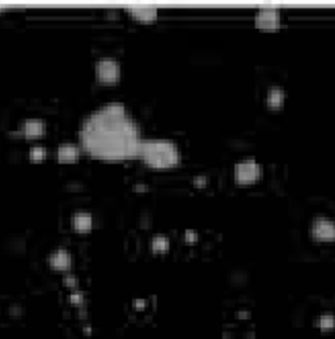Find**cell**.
I'll use <instances>...</instances> for the list:
<instances>
[{"label": "cell", "instance_id": "6da1fadb", "mask_svg": "<svg viewBox=\"0 0 335 339\" xmlns=\"http://www.w3.org/2000/svg\"><path fill=\"white\" fill-rule=\"evenodd\" d=\"M80 143L89 156L106 163L139 159L143 144L141 128L124 104L107 102L84 119Z\"/></svg>", "mask_w": 335, "mask_h": 339}, {"label": "cell", "instance_id": "7a4b0ae2", "mask_svg": "<svg viewBox=\"0 0 335 339\" xmlns=\"http://www.w3.org/2000/svg\"><path fill=\"white\" fill-rule=\"evenodd\" d=\"M139 159L148 168L167 170L181 164L182 154L174 141L168 139H144L139 152Z\"/></svg>", "mask_w": 335, "mask_h": 339}, {"label": "cell", "instance_id": "3957f363", "mask_svg": "<svg viewBox=\"0 0 335 339\" xmlns=\"http://www.w3.org/2000/svg\"><path fill=\"white\" fill-rule=\"evenodd\" d=\"M121 75H122L121 64L113 58H102L94 64V76L98 83L113 85L118 83Z\"/></svg>", "mask_w": 335, "mask_h": 339}, {"label": "cell", "instance_id": "277c9868", "mask_svg": "<svg viewBox=\"0 0 335 339\" xmlns=\"http://www.w3.org/2000/svg\"><path fill=\"white\" fill-rule=\"evenodd\" d=\"M233 177L237 185H250L262 177V168L256 160H243L234 165Z\"/></svg>", "mask_w": 335, "mask_h": 339}, {"label": "cell", "instance_id": "5b68a950", "mask_svg": "<svg viewBox=\"0 0 335 339\" xmlns=\"http://www.w3.org/2000/svg\"><path fill=\"white\" fill-rule=\"evenodd\" d=\"M254 24L263 31H275L282 25V14L278 8L263 7L254 16Z\"/></svg>", "mask_w": 335, "mask_h": 339}, {"label": "cell", "instance_id": "8992f818", "mask_svg": "<svg viewBox=\"0 0 335 339\" xmlns=\"http://www.w3.org/2000/svg\"><path fill=\"white\" fill-rule=\"evenodd\" d=\"M310 234L317 241H335V221L325 219V217L314 219L310 225Z\"/></svg>", "mask_w": 335, "mask_h": 339}, {"label": "cell", "instance_id": "52a82bcc", "mask_svg": "<svg viewBox=\"0 0 335 339\" xmlns=\"http://www.w3.org/2000/svg\"><path fill=\"white\" fill-rule=\"evenodd\" d=\"M47 263L55 271H62V273H70V269L72 267V256L67 249L59 247L51 251L47 257Z\"/></svg>", "mask_w": 335, "mask_h": 339}, {"label": "cell", "instance_id": "ba28073f", "mask_svg": "<svg viewBox=\"0 0 335 339\" xmlns=\"http://www.w3.org/2000/svg\"><path fill=\"white\" fill-rule=\"evenodd\" d=\"M46 123L42 119L31 118L24 121L18 128V131L22 137L28 138V139H38V138L44 137L46 132Z\"/></svg>", "mask_w": 335, "mask_h": 339}, {"label": "cell", "instance_id": "9c48e42d", "mask_svg": "<svg viewBox=\"0 0 335 339\" xmlns=\"http://www.w3.org/2000/svg\"><path fill=\"white\" fill-rule=\"evenodd\" d=\"M126 11L131 17L140 22H153L159 17V9L156 7H128Z\"/></svg>", "mask_w": 335, "mask_h": 339}, {"label": "cell", "instance_id": "30bf717a", "mask_svg": "<svg viewBox=\"0 0 335 339\" xmlns=\"http://www.w3.org/2000/svg\"><path fill=\"white\" fill-rule=\"evenodd\" d=\"M80 148L77 145L64 143L59 145L57 151V159L61 164H74L80 159Z\"/></svg>", "mask_w": 335, "mask_h": 339}, {"label": "cell", "instance_id": "8fae6325", "mask_svg": "<svg viewBox=\"0 0 335 339\" xmlns=\"http://www.w3.org/2000/svg\"><path fill=\"white\" fill-rule=\"evenodd\" d=\"M71 225L76 233L87 234L89 233L93 228V219L91 214L88 212H77L72 216L71 219Z\"/></svg>", "mask_w": 335, "mask_h": 339}, {"label": "cell", "instance_id": "7c38bea8", "mask_svg": "<svg viewBox=\"0 0 335 339\" xmlns=\"http://www.w3.org/2000/svg\"><path fill=\"white\" fill-rule=\"evenodd\" d=\"M284 100H286L284 89L279 88V87L270 88L266 94V104L270 109H280L284 105Z\"/></svg>", "mask_w": 335, "mask_h": 339}, {"label": "cell", "instance_id": "4fadbf2b", "mask_svg": "<svg viewBox=\"0 0 335 339\" xmlns=\"http://www.w3.org/2000/svg\"><path fill=\"white\" fill-rule=\"evenodd\" d=\"M151 249L154 253H167L170 249V240L167 236L159 234L151 240Z\"/></svg>", "mask_w": 335, "mask_h": 339}, {"label": "cell", "instance_id": "5bb4252c", "mask_svg": "<svg viewBox=\"0 0 335 339\" xmlns=\"http://www.w3.org/2000/svg\"><path fill=\"white\" fill-rule=\"evenodd\" d=\"M47 157V150L42 145H34L29 150V159L34 163H41Z\"/></svg>", "mask_w": 335, "mask_h": 339}, {"label": "cell", "instance_id": "9a60e30c", "mask_svg": "<svg viewBox=\"0 0 335 339\" xmlns=\"http://www.w3.org/2000/svg\"><path fill=\"white\" fill-rule=\"evenodd\" d=\"M317 325L321 329H333V327H335V314L323 313L317 320Z\"/></svg>", "mask_w": 335, "mask_h": 339}, {"label": "cell", "instance_id": "2e32d148", "mask_svg": "<svg viewBox=\"0 0 335 339\" xmlns=\"http://www.w3.org/2000/svg\"><path fill=\"white\" fill-rule=\"evenodd\" d=\"M70 303L71 304L76 305V307H80L85 303V295L84 292L79 288H75V290H71L70 292Z\"/></svg>", "mask_w": 335, "mask_h": 339}, {"label": "cell", "instance_id": "e0dca14e", "mask_svg": "<svg viewBox=\"0 0 335 339\" xmlns=\"http://www.w3.org/2000/svg\"><path fill=\"white\" fill-rule=\"evenodd\" d=\"M63 284L70 288V290H75V288H79V280L77 277L71 273H66L64 277H63Z\"/></svg>", "mask_w": 335, "mask_h": 339}, {"label": "cell", "instance_id": "ac0fdd59", "mask_svg": "<svg viewBox=\"0 0 335 339\" xmlns=\"http://www.w3.org/2000/svg\"><path fill=\"white\" fill-rule=\"evenodd\" d=\"M185 241L189 244H194L198 241V234L195 233L194 231H187L185 233Z\"/></svg>", "mask_w": 335, "mask_h": 339}, {"label": "cell", "instance_id": "d6986e66", "mask_svg": "<svg viewBox=\"0 0 335 339\" xmlns=\"http://www.w3.org/2000/svg\"><path fill=\"white\" fill-rule=\"evenodd\" d=\"M147 305V301L144 299H135L134 300V307L137 309H141L144 308Z\"/></svg>", "mask_w": 335, "mask_h": 339}, {"label": "cell", "instance_id": "ffe728a7", "mask_svg": "<svg viewBox=\"0 0 335 339\" xmlns=\"http://www.w3.org/2000/svg\"><path fill=\"white\" fill-rule=\"evenodd\" d=\"M206 184H207V180H206L204 177H198V178H195L194 180L195 186H200V187H203V186H206Z\"/></svg>", "mask_w": 335, "mask_h": 339}, {"label": "cell", "instance_id": "44dd1931", "mask_svg": "<svg viewBox=\"0 0 335 339\" xmlns=\"http://www.w3.org/2000/svg\"><path fill=\"white\" fill-rule=\"evenodd\" d=\"M3 11H5L4 7H0V12H3Z\"/></svg>", "mask_w": 335, "mask_h": 339}]
</instances>
